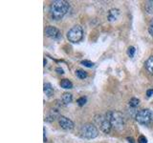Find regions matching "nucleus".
Returning a JSON list of instances; mask_svg holds the SVG:
<instances>
[{"label": "nucleus", "instance_id": "39448f33", "mask_svg": "<svg viewBox=\"0 0 153 143\" xmlns=\"http://www.w3.org/2000/svg\"><path fill=\"white\" fill-rule=\"evenodd\" d=\"M152 113L149 109H143L138 112L136 114V120L139 122L140 124L147 125L151 121Z\"/></svg>", "mask_w": 153, "mask_h": 143}, {"label": "nucleus", "instance_id": "412c9836", "mask_svg": "<svg viewBox=\"0 0 153 143\" xmlns=\"http://www.w3.org/2000/svg\"><path fill=\"white\" fill-rule=\"evenodd\" d=\"M148 32H149L150 35L153 37V18L151 19V21L149 23V26H148Z\"/></svg>", "mask_w": 153, "mask_h": 143}, {"label": "nucleus", "instance_id": "20e7f679", "mask_svg": "<svg viewBox=\"0 0 153 143\" xmlns=\"http://www.w3.org/2000/svg\"><path fill=\"white\" fill-rule=\"evenodd\" d=\"M83 30L79 25L74 26L67 32V38L72 43H78L82 39Z\"/></svg>", "mask_w": 153, "mask_h": 143}, {"label": "nucleus", "instance_id": "f257e3e1", "mask_svg": "<svg viewBox=\"0 0 153 143\" xmlns=\"http://www.w3.org/2000/svg\"><path fill=\"white\" fill-rule=\"evenodd\" d=\"M69 3L64 0L53 1L50 7V14L54 20H60L69 11Z\"/></svg>", "mask_w": 153, "mask_h": 143}, {"label": "nucleus", "instance_id": "a211bd4d", "mask_svg": "<svg viewBox=\"0 0 153 143\" xmlns=\"http://www.w3.org/2000/svg\"><path fill=\"white\" fill-rule=\"evenodd\" d=\"M135 52H136L135 48H134L133 46H130L129 48L127 49V55H128V56L133 57L134 55H135Z\"/></svg>", "mask_w": 153, "mask_h": 143}, {"label": "nucleus", "instance_id": "9d476101", "mask_svg": "<svg viewBox=\"0 0 153 143\" xmlns=\"http://www.w3.org/2000/svg\"><path fill=\"white\" fill-rule=\"evenodd\" d=\"M144 66H146L147 72L151 73V75H153V56L148 57V59L146 61V63H144Z\"/></svg>", "mask_w": 153, "mask_h": 143}, {"label": "nucleus", "instance_id": "7ed1b4c3", "mask_svg": "<svg viewBox=\"0 0 153 143\" xmlns=\"http://www.w3.org/2000/svg\"><path fill=\"white\" fill-rule=\"evenodd\" d=\"M99 131L96 128V126H94L91 123H86L82 125V127L80 128V134L84 138H87V139H92V138H95L98 137Z\"/></svg>", "mask_w": 153, "mask_h": 143}, {"label": "nucleus", "instance_id": "6e6552de", "mask_svg": "<svg viewBox=\"0 0 153 143\" xmlns=\"http://www.w3.org/2000/svg\"><path fill=\"white\" fill-rule=\"evenodd\" d=\"M58 124L63 130H72L74 128V122L68 117L61 116L58 118Z\"/></svg>", "mask_w": 153, "mask_h": 143}, {"label": "nucleus", "instance_id": "dca6fc26", "mask_svg": "<svg viewBox=\"0 0 153 143\" xmlns=\"http://www.w3.org/2000/svg\"><path fill=\"white\" fill-rule=\"evenodd\" d=\"M139 104H140V100L138 98H136V97H132V98L129 100V106L132 108L138 107Z\"/></svg>", "mask_w": 153, "mask_h": 143}, {"label": "nucleus", "instance_id": "5701e85b", "mask_svg": "<svg viewBox=\"0 0 153 143\" xmlns=\"http://www.w3.org/2000/svg\"><path fill=\"white\" fill-rule=\"evenodd\" d=\"M56 71H57V72H58V73H61V75H62V73H64L63 70H62V69H60V68H58V69H57V70H56Z\"/></svg>", "mask_w": 153, "mask_h": 143}, {"label": "nucleus", "instance_id": "4468645a", "mask_svg": "<svg viewBox=\"0 0 153 143\" xmlns=\"http://www.w3.org/2000/svg\"><path fill=\"white\" fill-rule=\"evenodd\" d=\"M146 11H147V14H153V0L146 2Z\"/></svg>", "mask_w": 153, "mask_h": 143}, {"label": "nucleus", "instance_id": "f3484780", "mask_svg": "<svg viewBox=\"0 0 153 143\" xmlns=\"http://www.w3.org/2000/svg\"><path fill=\"white\" fill-rule=\"evenodd\" d=\"M80 64L83 65L84 67H87V68H92V67H94V63L93 62H91V61L89 60H82V62H80Z\"/></svg>", "mask_w": 153, "mask_h": 143}, {"label": "nucleus", "instance_id": "f03ea898", "mask_svg": "<svg viewBox=\"0 0 153 143\" xmlns=\"http://www.w3.org/2000/svg\"><path fill=\"white\" fill-rule=\"evenodd\" d=\"M105 117L109 120V122L112 125V127H113L114 129L118 130V131H121V130L123 129V125H124L123 116L120 112L109 111L106 114Z\"/></svg>", "mask_w": 153, "mask_h": 143}, {"label": "nucleus", "instance_id": "ddd939ff", "mask_svg": "<svg viewBox=\"0 0 153 143\" xmlns=\"http://www.w3.org/2000/svg\"><path fill=\"white\" fill-rule=\"evenodd\" d=\"M60 86L64 89H72L73 88V84L69 79H62L60 82Z\"/></svg>", "mask_w": 153, "mask_h": 143}, {"label": "nucleus", "instance_id": "0eeeda50", "mask_svg": "<svg viewBox=\"0 0 153 143\" xmlns=\"http://www.w3.org/2000/svg\"><path fill=\"white\" fill-rule=\"evenodd\" d=\"M99 118L100 119H97V121H98V123L100 124V130H102L103 133L109 134L112 128V125L109 122V120H108L106 117H102V116H100Z\"/></svg>", "mask_w": 153, "mask_h": 143}, {"label": "nucleus", "instance_id": "b1692460", "mask_svg": "<svg viewBox=\"0 0 153 143\" xmlns=\"http://www.w3.org/2000/svg\"><path fill=\"white\" fill-rule=\"evenodd\" d=\"M44 134H45V129H44ZM44 142H46V136L44 134Z\"/></svg>", "mask_w": 153, "mask_h": 143}, {"label": "nucleus", "instance_id": "423d86ee", "mask_svg": "<svg viewBox=\"0 0 153 143\" xmlns=\"http://www.w3.org/2000/svg\"><path fill=\"white\" fill-rule=\"evenodd\" d=\"M45 34L48 37H50L52 39H59L61 37V34L58 29L53 26H48L45 29Z\"/></svg>", "mask_w": 153, "mask_h": 143}, {"label": "nucleus", "instance_id": "4be33fe9", "mask_svg": "<svg viewBox=\"0 0 153 143\" xmlns=\"http://www.w3.org/2000/svg\"><path fill=\"white\" fill-rule=\"evenodd\" d=\"M153 95V89H151V90H147V96L149 97V96H151Z\"/></svg>", "mask_w": 153, "mask_h": 143}, {"label": "nucleus", "instance_id": "f8f14e48", "mask_svg": "<svg viewBox=\"0 0 153 143\" xmlns=\"http://www.w3.org/2000/svg\"><path fill=\"white\" fill-rule=\"evenodd\" d=\"M72 99H73V96H72L71 93H64L62 96H61V100L64 104H69L72 102Z\"/></svg>", "mask_w": 153, "mask_h": 143}, {"label": "nucleus", "instance_id": "1a4fd4ad", "mask_svg": "<svg viewBox=\"0 0 153 143\" xmlns=\"http://www.w3.org/2000/svg\"><path fill=\"white\" fill-rule=\"evenodd\" d=\"M119 15H120V11L118 9H110L107 13L108 21H110V22L116 21V20L118 19Z\"/></svg>", "mask_w": 153, "mask_h": 143}, {"label": "nucleus", "instance_id": "6ab92c4d", "mask_svg": "<svg viewBox=\"0 0 153 143\" xmlns=\"http://www.w3.org/2000/svg\"><path fill=\"white\" fill-rule=\"evenodd\" d=\"M86 101H87L86 97L82 96V97H80V98H79L78 100H76V103H78L79 106H83L84 104L86 103Z\"/></svg>", "mask_w": 153, "mask_h": 143}, {"label": "nucleus", "instance_id": "9b49d317", "mask_svg": "<svg viewBox=\"0 0 153 143\" xmlns=\"http://www.w3.org/2000/svg\"><path fill=\"white\" fill-rule=\"evenodd\" d=\"M44 93H45V95L48 96H52L54 95V89L50 83L44 84Z\"/></svg>", "mask_w": 153, "mask_h": 143}, {"label": "nucleus", "instance_id": "aec40b11", "mask_svg": "<svg viewBox=\"0 0 153 143\" xmlns=\"http://www.w3.org/2000/svg\"><path fill=\"white\" fill-rule=\"evenodd\" d=\"M138 143H147V138L144 136H140L138 137Z\"/></svg>", "mask_w": 153, "mask_h": 143}, {"label": "nucleus", "instance_id": "2eb2a0df", "mask_svg": "<svg viewBox=\"0 0 153 143\" xmlns=\"http://www.w3.org/2000/svg\"><path fill=\"white\" fill-rule=\"evenodd\" d=\"M76 75L79 77V79H84L87 77V73L84 72L83 70H76Z\"/></svg>", "mask_w": 153, "mask_h": 143}]
</instances>
